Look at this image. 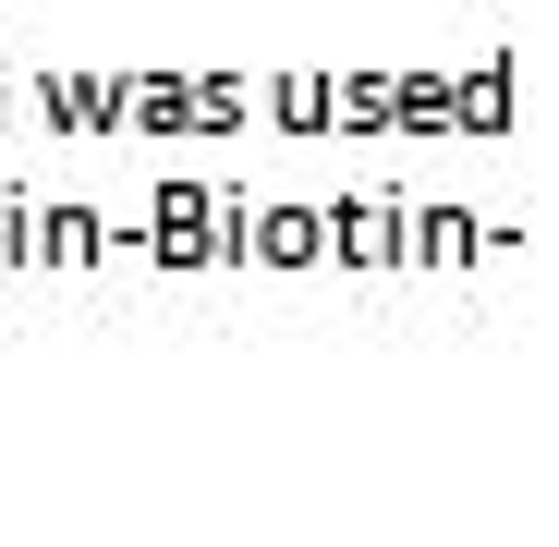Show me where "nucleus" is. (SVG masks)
Returning <instances> with one entry per match:
<instances>
[]
</instances>
